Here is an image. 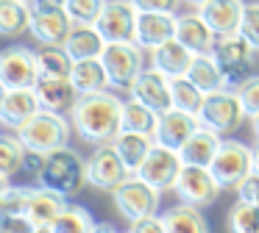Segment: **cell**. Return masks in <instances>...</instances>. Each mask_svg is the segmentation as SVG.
Listing matches in <instances>:
<instances>
[{"instance_id": "cell-1", "label": "cell", "mask_w": 259, "mask_h": 233, "mask_svg": "<svg viewBox=\"0 0 259 233\" xmlns=\"http://www.w3.org/2000/svg\"><path fill=\"white\" fill-rule=\"evenodd\" d=\"M120 120H123V100L109 89L92 94H78V100L70 108L73 131L87 144L112 142L120 133Z\"/></svg>"}, {"instance_id": "cell-2", "label": "cell", "mask_w": 259, "mask_h": 233, "mask_svg": "<svg viewBox=\"0 0 259 233\" xmlns=\"http://www.w3.org/2000/svg\"><path fill=\"white\" fill-rule=\"evenodd\" d=\"M36 183L48 192L62 194V197H73L87 183V161L67 144L56 147L45 153V164L36 175Z\"/></svg>"}, {"instance_id": "cell-3", "label": "cell", "mask_w": 259, "mask_h": 233, "mask_svg": "<svg viewBox=\"0 0 259 233\" xmlns=\"http://www.w3.org/2000/svg\"><path fill=\"white\" fill-rule=\"evenodd\" d=\"M70 131H73L70 116H64L62 111L39 108L28 122H25V125H20L14 133L23 139V144L28 150H36V153H51V150L64 147V144L70 142Z\"/></svg>"}, {"instance_id": "cell-4", "label": "cell", "mask_w": 259, "mask_h": 233, "mask_svg": "<svg viewBox=\"0 0 259 233\" xmlns=\"http://www.w3.org/2000/svg\"><path fill=\"white\" fill-rule=\"evenodd\" d=\"M253 53H256V50L251 47V42H248L240 31L218 33V39H214V44H212V59L218 61L220 72H223V81L229 89H237L242 81L251 78Z\"/></svg>"}, {"instance_id": "cell-5", "label": "cell", "mask_w": 259, "mask_h": 233, "mask_svg": "<svg viewBox=\"0 0 259 233\" xmlns=\"http://www.w3.org/2000/svg\"><path fill=\"white\" fill-rule=\"evenodd\" d=\"M245 116H248V111H245V105H242L237 89L223 86V89H218V92L206 94L198 120H201V125L212 128V131H218L220 136H223V133L237 131Z\"/></svg>"}, {"instance_id": "cell-6", "label": "cell", "mask_w": 259, "mask_h": 233, "mask_svg": "<svg viewBox=\"0 0 259 233\" xmlns=\"http://www.w3.org/2000/svg\"><path fill=\"white\" fill-rule=\"evenodd\" d=\"M142 47L137 42H106L101 53V61L106 67V75H109V83L112 89L117 92H128L134 78L140 75L145 67H142Z\"/></svg>"}, {"instance_id": "cell-7", "label": "cell", "mask_w": 259, "mask_h": 233, "mask_svg": "<svg viewBox=\"0 0 259 233\" xmlns=\"http://www.w3.org/2000/svg\"><path fill=\"white\" fill-rule=\"evenodd\" d=\"M131 175L128 164L117 153L112 142H103L95 147V153L87 158V183L101 192H114L125 178Z\"/></svg>"}, {"instance_id": "cell-8", "label": "cell", "mask_w": 259, "mask_h": 233, "mask_svg": "<svg viewBox=\"0 0 259 233\" xmlns=\"http://www.w3.org/2000/svg\"><path fill=\"white\" fill-rule=\"evenodd\" d=\"M159 189L151 186L148 181H142L137 172H131L123 183L112 192L114 197V205L117 211L125 216V219H140V216H148V214H156L159 211Z\"/></svg>"}, {"instance_id": "cell-9", "label": "cell", "mask_w": 259, "mask_h": 233, "mask_svg": "<svg viewBox=\"0 0 259 233\" xmlns=\"http://www.w3.org/2000/svg\"><path fill=\"white\" fill-rule=\"evenodd\" d=\"M209 169L223 189H237V183L253 169V147L237 142V139L220 142V150L214 153Z\"/></svg>"}, {"instance_id": "cell-10", "label": "cell", "mask_w": 259, "mask_h": 233, "mask_svg": "<svg viewBox=\"0 0 259 233\" xmlns=\"http://www.w3.org/2000/svg\"><path fill=\"white\" fill-rule=\"evenodd\" d=\"M36 78H39L36 50L25 44H9L0 50V81L9 89H34Z\"/></svg>"}, {"instance_id": "cell-11", "label": "cell", "mask_w": 259, "mask_h": 233, "mask_svg": "<svg viewBox=\"0 0 259 233\" xmlns=\"http://www.w3.org/2000/svg\"><path fill=\"white\" fill-rule=\"evenodd\" d=\"M220 189L223 186L212 175V169L201 164H184L173 183V192L179 194L181 203H192V205H201V208L218 200Z\"/></svg>"}, {"instance_id": "cell-12", "label": "cell", "mask_w": 259, "mask_h": 233, "mask_svg": "<svg viewBox=\"0 0 259 233\" xmlns=\"http://www.w3.org/2000/svg\"><path fill=\"white\" fill-rule=\"evenodd\" d=\"M181 166H184V161H181V153L173 147H167V144H153L151 153L145 155V161L140 164V169H137V175L142 178V181H148L151 186H156L159 192H164V189H173L176 178H179Z\"/></svg>"}, {"instance_id": "cell-13", "label": "cell", "mask_w": 259, "mask_h": 233, "mask_svg": "<svg viewBox=\"0 0 259 233\" xmlns=\"http://www.w3.org/2000/svg\"><path fill=\"white\" fill-rule=\"evenodd\" d=\"M137 6L131 0H106L95 28L103 33L106 42H134L137 31Z\"/></svg>"}, {"instance_id": "cell-14", "label": "cell", "mask_w": 259, "mask_h": 233, "mask_svg": "<svg viewBox=\"0 0 259 233\" xmlns=\"http://www.w3.org/2000/svg\"><path fill=\"white\" fill-rule=\"evenodd\" d=\"M128 94L140 103L151 105L156 114H164L167 108H173V89H170V78L164 72H159L156 67L151 70H142L140 75L134 78Z\"/></svg>"}, {"instance_id": "cell-15", "label": "cell", "mask_w": 259, "mask_h": 233, "mask_svg": "<svg viewBox=\"0 0 259 233\" xmlns=\"http://www.w3.org/2000/svg\"><path fill=\"white\" fill-rule=\"evenodd\" d=\"M73 17L67 14V9H45L36 11L31 9V25L28 33L36 39V42L45 47V44H64L73 31Z\"/></svg>"}, {"instance_id": "cell-16", "label": "cell", "mask_w": 259, "mask_h": 233, "mask_svg": "<svg viewBox=\"0 0 259 233\" xmlns=\"http://www.w3.org/2000/svg\"><path fill=\"white\" fill-rule=\"evenodd\" d=\"M198 128H201L198 114H187V111H181V108H167L164 114H159L153 139H156L159 144H167V147H173V150H181V144H184Z\"/></svg>"}, {"instance_id": "cell-17", "label": "cell", "mask_w": 259, "mask_h": 233, "mask_svg": "<svg viewBox=\"0 0 259 233\" xmlns=\"http://www.w3.org/2000/svg\"><path fill=\"white\" fill-rule=\"evenodd\" d=\"M173 36H176V14H167V11H140L137 14L134 42L142 50H153Z\"/></svg>"}, {"instance_id": "cell-18", "label": "cell", "mask_w": 259, "mask_h": 233, "mask_svg": "<svg viewBox=\"0 0 259 233\" xmlns=\"http://www.w3.org/2000/svg\"><path fill=\"white\" fill-rule=\"evenodd\" d=\"M34 92L42 108L62 111V114L73 108V103L78 100V92H75L70 75H39L34 83Z\"/></svg>"}, {"instance_id": "cell-19", "label": "cell", "mask_w": 259, "mask_h": 233, "mask_svg": "<svg viewBox=\"0 0 259 233\" xmlns=\"http://www.w3.org/2000/svg\"><path fill=\"white\" fill-rule=\"evenodd\" d=\"M176 39L184 47H190L195 55H203V53H212L218 31L203 20L201 11L198 14H179L176 17Z\"/></svg>"}, {"instance_id": "cell-20", "label": "cell", "mask_w": 259, "mask_h": 233, "mask_svg": "<svg viewBox=\"0 0 259 233\" xmlns=\"http://www.w3.org/2000/svg\"><path fill=\"white\" fill-rule=\"evenodd\" d=\"M39 108L42 105L34 89H9L6 97H3V105H0V125L9 128V131H17Z\"/></svg>"}, {"instance_id": "cell-21", "label": "cell", "mask_w": 259, "mask_h": 233, "mask_svg": "<svg viewBox=\"0 0 259 233\" xmlns=\"http://www.w3.org/2000/svg\"><path fill=\"white\" fill-rule=\"evenodd\" d=\"M67 197L56 192H48V189H31V197H28V205H25V216L28 222L34 225V230H51L53 219L59 216V211L64 208Z\"/></svg>"}, {"instance_id": "cell-22", "label": "cell", "mask_w": 259, "mask_h": 233, "mask_svg": "<svg viewBox=\"0 0 259 233\" xmlns=\"http://www.w3.org/2000/svg\"><path fill=\"white\" fill-rule=\"evenodd\" d=\"M151 55H153V67H156L159 72H164L167 78L187 75L192 59H195V53H192L190 47H184L176 36L167 39V42H162L159 47H153Z\"/></svg>"}, {"instance_id": "cell-23", "label": "cell", "mask_w": 259, "mask_h": 233, "mask_svg": "<svg viewBox=\"0 0 259 233\" xmlns=\"http://www.w3.org/2000/svg\"><path fill=\"white\" fill-rule=\"evenodd\" d=\"M220 133L212 131V128L201 125L195 133H192L190 139H187L184 144H181V161L184 164H201V166H209L214 158V153L220 150Z\"/></svg>"}, {"instance_id": "cell-24", "label": "cell", "mask_w": 259, "mask_h": 233, "mask_svg": "<svg viewBox=\"0 0 259 233\" xmlns=\"http://www.w3.org/2000/svg\"><path fill=\"white\" fill-rule=\"evenodd\" d=\"M242 9H245L242 0H206V3L198 6L201 17L218 33L237 31V28H240V20H242Z\"/></svg>"}, {"instance_id": "cell-25", "label": "cell", "mask_w": 259, "mask_h": 233, "mask_svg": "<svg viewBox=\"0 0 259 233\" xmlns=\"http://www.w3.org/2000/svg\"><path fill=\"white\" fill-rule=\"evenodd\" d=\"M70 81H73V86H75V92H78V94H92V92L112 89L101 55H98V59H78V61H73Z\"/></svg>"}, {"instance_id": "cell-26", "label": "cell", "mask_w": 259, "mask_h": 233, "mask_svg": "<svg viewBox=\"0 0 259 233\" xmlns=\"http://www.w3.org/2000/svg\"><path fill=\"white\" fill-rule=\"evenodd\" d=\"M106 47V39L98 31L95 25H84V22H75L73 31H70L67 42H64V50L73 55V61L78 59H98Z\"/></svg>"}, {"instance_id": "cell-27", "label": "cell", "mask_w": 259, "mask_h": 233, "mask_svg": "<svg viewBox=\"0 0 259 233\" xmlns=\"http://www.w3.org/2000/svg\"><path fill=\"white\" fill-rule=\"evenodd\" d=\"M112 144L117 147V153L123 155V161L128 164L131 172L140 169V164L145 161V155L151 153V147L156 144V139L148 136V133H134V131H120L112 139Z\"/></svg>"}, {"instance_id": "cell-28", "label": "cell", "mask_w": 259, "mask_h": 233, "mask_svg": "<svg viewBox=\"0 0 259 233\" xmlns=\"http://www.w3.org/2000/svg\"><path fill=\"white\" fill-rule=\"evenodd\" d=\"M162 219H164V230L170 233H206L209 230V222L201 214V205H192V203H181L176 208H170Z\"/></svg>"}, {"instance_id": "cell-29", "label": "cell", "mask_w": 259, "mask_h": 233, "mask_svg": "<svg viewBox=\"0 0 259 233\" xmlns=\"http://www.w3.org/2000/svg\"><path fill=\"white\" fill-rule=\"evenodd\" d=\"M31 25V3L28 0H0V36L14 39L28 33Z\"/></svg>"}, {"instance_id": "cell-30", "label": "cell", "mask_w": 259, "mask_h": 233, "mask_svg": "<svg viewBox=\"0 0 259 233\" xmlns=\"http://www.w3.org/2000/svg\"><path fill=\"white\" fill-rule=\"evenodd\" d=\"M156 122L159 114L151 105L140 103V100H123V120H120V131H134V133H156Z\"/></svg>"}, {"instance_id": "cell-31", "label": "cell", "mask_w": 259, "mask_h": 233, "mask_svg": "<svg viewBox=\"0 0 259 233\" xmlns=\"http://www.w3.org/2000/svg\"><path fill=\"white\" fill-rule=\"evenodd\" d=\"M187 78H190L192 83H195L198 89H203V92H218V89L226 86L223 81V72H220L218 61L212 59V53H203V55H195L190 64V72H187Z\"/></svg>"}, {"instance_id": "cell-32", "label": "cell", "mask_w": 259, "mask_h": 233, "mask_svg": "<svg viewBox=\"0 0 259 233\" xmlns=\"http://www.w3.org/2000/svg\"><path fill=\"white\" fill-rule=\"evenodd\" d=\"M51 230L53 233H87V230H95V219H92V214L84 205L64 203V208L53 219Z\"/></svg>"}, {"instance_id": "cell-33", "label": "cell", "mask_w": 259, "mask_h": 233, "mask_svg": "<svg viewBox=\"0 0 259 233\" xmlns=\"http://www.w3.org/2000/svg\"><path fill=\"white\" fill-rule=\"evenodd\" d=\"M170 89H173V108H181L187 114H201L203 100H206L203 89H198L187 75L170 78Z\"/></svg>"}, {"instance_id": "cell-34", "label": "cell", "mask_w": 259, "mask_h": 233, "mask_svg": "<svg viewBox=\"0 0 259 233\" xmlns=\"http://www.w3.org/2000/svg\"><path fill=\"white\" fill-rule=\"evenodd\" d=\"M25 144L17 133H0V175H17L23 172Z\"/></svg>"}, {"instance_id": "cell-35", "label": "cell", "mask_w": 259, "mask_h": 233, "mask_svg": "<svg viewBox=\"0 0 259 233\" xmlns=\"http://www.w3.org/2000/svg\"><path fill=\"white\" fill-rule=\"evenodd\" d=\"M36 59H39V75H70L73 70V55L64 50V44H45Z\"/></svg>"}, {"instance_id": "cell-36", "label": "cell", "mask_w": 259, "mask_h": 233, "mask_svg": "<svg viewBox=\"0 0 259 233\" xmlns=\"http://www.w3.org/2000/svg\"><path fill=\"white\" fill-rule=\"evenodd\" d=\"M229 227L237 233H256L259 230V205L253 200H237L229 214Z\"/></svg>"}, {"instance_id": "cell-37", "label": "cell", "mask_w": 259, "mask_h": 233, "mask_svg": "<svg viewBox=\"0 0 259 233\" xmlns=\"http://www.w3.org/2000/svg\"><path fill=\"white\" fill-rule=\"evenodd\" d=\"M31 197V186H9L0 197V216H17L25 214V205H28Z\"/></svg>"}, {"instance_id": "cell-38", "label": "cell", "mask_w": 259, "mask_h": 233, "mask_svg": "<svg viewBox=\"0 0 259 233\" xmlns=\"http://www.w3.org/2000/svg\"><path fill=\"white\" fill-rule=\"evenodd\" d=\"M106 0H67V14L73 17V22H84V25H95V20L101 17Z\"/></svg>"}, {"instance_id": "cell-39", "label": "cell", "mask_w": 259, "mask_h": 233, "mask_svg": "<svg viewBox=\"0 0 259 233\" xmlns=\"http://www.w3.org/2000/svg\"><path fill=\"white\" fill-rule=\"evenodd\" d=\"M237 31L251 42L253 50H259V3H245L242 20H240V28H237Z\"/></svg>"}, {"instance_id": "cell-40", "label": "cell", "mask_w": 259, "mask_h": 233, "mask_svg": "<svg viewBox=\"0 0 259 233\" xmlns=\"http://www.w3.org/2000/svg\"><path fill=\"white\" fill-rule=\"evenodd\" d=\"M237 94H240L242 105H245L248 116L256 114L259 111V75H251L248 81H242L240 86H237Z\"/></svg>"}, {"instance_id": "cell-41", "label": "cell", "mask_w": 259, "mask_h": 233, "mask_svg": "<svg viewBox=\"0 0 259 233\" xmlns=\"http://www.w3.org/2000/svg\"><path fill=\"white\" fill-rule=\"evenodd\" d=\"M137 6V11H167V14H176L181 6V0H131Z\"/></svg>"}, {"instance_id": "cell-42", "label": "cell", "mask_w": 259, "mask_h": 233, "mask_svg": "<svg viewBox=\"0 0 259 233\" xmlns=\"http://www.w3.org/2000/svg\"><path fill=\"white\" fill-rule=\"evenodd\" d=\"M237 194H240L242 200H256V194H259V172L256 169H251L240 183H237Z\"/></svg>"}, {"instance_id": "cell-43", "label": "cell", "mask_w": 259, "mask_h": 233, "mask_svg": "<svg viewBox=\"0 0 259 233\" xmlns=\"http://www.w3.org/2000/svg\"><path fill=\"white\" fill-rule=\"evenodd\" d=\"M128 227L131 230H164V219L159 214H148L140 216V219H131Z\"/></svg>"}, {"instance_id": "cell-44", "label": "cell", "mask_w": 259, "mask_h": 233, "mask_svg": "<svg viewBox=\"0 0 259 233\" xmlns=\"http://www.w3.org/2000/svg\"><path fill=\"white\" fill-rule=\"evenodd\" d=\"M0 230H34V225L28 222V216H25V214L0 216Z\"/></svg>"}, {"instance_id": "cell-45", "label": "cell", "mask_w": 259, "mask_h": 233, "mask_svg": "<svg viewBox=\"0 0 259 233\" xmlns=\"http://www.w3.org/2000/svg\"><path fill=\"white\" fill-rule=\"evenodd\" d=\"M42 164H45V153H36V150H28L25 147V158H23V169L31 172V175H39Z\"/></svg>"}, {"instance_id": "cell-46", "label": "cell", "mask_w": 259, "mask_h": 233, "mask_svg": "<svg viewBox=\"0 0 259 233\" xmlns=\"http://www.w3.org/2000/svg\"><path fill=\"white\" fill-rule=\"evenodd\" d=\"M28 3H31V9L45 11V9H64L67 0H28Z\"/></svg>"}, {"instance_id": "cell-47", "label": "cell", "mask_w": 259, "mask_h": 233, "mask_svg": "<svg viewBox=\"0 0 259 233\" xmlns=\"http://www.w3.org/2000/svg\"><path fill=\"white\" fill-rule=\"evenodd\" d=\"M251 131H253V136L259 139V111H256V114H251Z\"/></svg>"}, {"instance_id": "cell-48", "label": "cell", "mask_w": 259, "mask_h": 233, "mask_svg": "<svg viewBox=\"0 0 259 233\" xmlns=\"http://www.w3.org/2000/svg\"><path fill=\"white\" fill-rule=\"evenodd\" d=\"M9 186H12V178H9V175H0V197H3V192H6Z\"/></svg>"}, {"instance_id": "cell-49", "label": "cell", "mask_w": 259, "mask_h": 233, "mask_svg": "<svg viewBox=\"0 0 259 233\" xmlns=\"http://www.w3.org/2000/svg\"><path fill=\"white\" fill-rule=\"evenodd\" d=\"M253 169L259 172V139H256V144H253Z\"/></svg>"}, {"instance_id": "cell-50", "label": "cell", "mask_w": 259, "mask_h": 233, "mask_svg": "<svg viewBox=\"0 0 259 233\" xmlns=\"http://www.w3.org/2000/svg\"><path fill=\"white\" fill-rule=\"evenodd\" d=\"M6 92H9V86L3 81H0V105H3V97H6Z\"/></svg>"}, {"instance_id": "cell-51", "label": "cell", "mask_w": 259, "mask_h": 233, "mask_svg": "<svg viewBox=\"0 0 259 233\" xmlns=\"http://www.w3.org/2000/svg\"><path fill=\"white\" fill-rule=\"evenodd\" d=\"M184 3H192V6H201V3H206V0H184Z\"/></svg>"}, {"instance_id": "cell-52", "label": "cell", "mask_w": 259, "mask_h": 233, "mask_svg": "<svg viewBox=\"0 0 259 233\" xmlns=\"http://www.w3.org/2000/svg\"><path fill=\"white\" fill-rule=\"evenodd\" d=\"M253 203H256V205H259V194H256V200H253Z\"/></svg>"}]
</instances>
